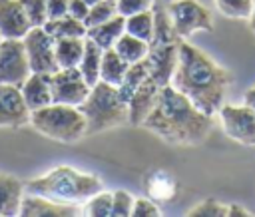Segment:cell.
Wrapping results in <instances>:
<instances>
[{
    "mask_svg": "<svg viewBox=\"0 0 255 217\" xmlns=\"http://www.w3.org/2000/svg\"><path fill=\"white\" fill-rule=\"evenodd\" d=\"M169 84L191 100V104L203 113L217 115L219 108L225 104L231 74L197 46L181 40L177 66Z\"/></svg>",
    "mask_w": 255,
    "mask_h": 217,
    "instance_id": "1",
    "label": "cell"
},
{
    "mask_svg": "<svg viewBox=\"0 0 255 217\" xmlns=\"http://www.w3.org/2000/svg\"><path fill=\"white\" fill-rule=\"evenodd\" d=\"M173 145H197L213 129V115L203 113L171 84L161 86L153 109L141 123Z\"/></svg>",
    "mask_w": 255,
    "mask_h": 217,
    "instance_id": "2",
    "label": "cell"
},
{
    "mask_svg": "<svg viewBox=\"0 0 255 217\" xmlns=\"http://www.w3.org/2000/svg\"><path fill=\"white\" fill-rule=\"evenodd\" d=\"M24 189L28 193H36V195H44V197H50L56 201L80 205L94 193L102 191L104 187L96 175L78 171L70 165H60L42 177L26 181Z\"/></svg>",
    "mask_w": 255,
    "mask_h": 217,
    "instance_id": "3",
    "label": "cell"
},
{
    "mask_svg": "<svg viewBox=\"0 0 255 217\" xmlns=\"http://www.w3.org/2000/svg\"><path fill=\"white\" fill-rule=\"evenodd\" d=\"M181 38L175 34L167 4H153V36L147 48V70L149 76L159 84L167 86L177 66Z\"/></svg>",
    "mask_w": 255,
    "mask_h": 217,
    "instance_id": "4",
    "label": "cell"
},
{
    "mask_svg": "<svg viewBox=\"0 0 255 217\" xmlns=\"http://www.w3.org/2000/svg\"><path fill=\"white\" fill-rule=\"evenodd\" d=\"M86 117V135L100 133L128 123V102L122 98L118 86L98 82L90 88L88 98L78 106Z\"/></svg>",
    "mask_w": 255,
    "mask_h": 217,
    "instance_id": "5",
    "label": "cell"
},
{
    "mask_svg": "<svg viewBox=\"0 0 255 217\" xmlns=\"http://www.w3.org/2000/svg\"><path fill=\"white\" fill-rule=\"evenodd\" d=\"M30 123L42 135L62 143H76L86 135V117L78 106L52 102L44 108L32 109Z\"/></svg>",
    "mask_w": 255,
    "mask_h": 217,
    "instance_id": "6",
    "label": "cell"
},
{
    "mask_svg": "<svg viewBox=\"0 0 255 217\" xmlns=\"http://www.w3.org/2000/svg\"><path fill=\"white\" fill-rule=\"evenodd\" d=\"M175 34L185 40L193 32H213V16L207 6L197 0H171L167 2Z\"/></svg>",
    "mask_w": 255,
    "mask_h": 217,
    "instance_id": "7",
    "label": "cell"
},
{
    "mask_svg": "<svg viewBox=\"0 0 255 217\" xmlns=\"http://www.w3.org/2000/svg\"><path fill=\"white\" fill-rule=\"evenodd\" d=\"M223 133L243 145H255V109L247 104H223L217 111Z\"/></svg>",
    "mask_w": 255,
    "mask_h": 217,
    "instance_id": "8",
    "label": "cell"
},
{
    "mask_svg": "<svg viewBox=\"0 0 255 217\" xmlns=\"http://www.w3.org/2000/svg\"><path fill=\"white\" fill-rule=\"evenodd\" d=\"M30 70L38 74H54L58 70L56 62V40L44 30V26H32L22 38Z\"/></svg>",
    "mask_w": 255,
    "mask_h": 217,
    "instance_id": "9",
    "label": "cell"
},
{
    "mask_svg": "<svg viewBox=\"0 0 255 217\" xmlns=\"http://www.w3.org/2000/svg\"><path fill=\"white\" fill-rule=\"evenodd\" d=\"M32 74L24 42L18 38H2L0 42V84L22 86Z\"/></svg>",
    "mask_w": 255,
    "mask_h": 217,
    "instance_id": "10",
    "label": "cell"
},
{
    "mask_svg": "<svg viewBox=\"0 0 255 217\" xmlns=\"http://www.w3.org/2000/svg\"><path fill=\"white\" fill-rule=\"evenodd\" d=\"M50 86L52 102L68 106H80L92 88L78 68H58L54 74H50Z\"/></svg>",
    "mask_w": 255,
    "mask_h": 217,
    "instance_id": "11",
    "label": "cell"
},
{
    "mask_svg": "<svg viewBox=\"0 0 255 217\" xmlns=\"http://www.w3.org/2000/svg\"><path fill=\"white\" fill-rule=\"evenodd\" d=\"M30 121V108L18 86L0 84V127H20Z\"/></svg>",
    "mask_w": 255,
    "mask_h": 217,
    "instance_id": "12",
    "label": "cell"
},
{
    "mask_svg": "<svg viewBox=\"0 0 255 217\" xmlns=\"http://www.w3.org/2000/svg\"><path fill=\"white\" fill-rule=\"evenodd\" d=\"M80 213L82 209L78 207V203H64L36 193L24 195L20 205L22 217H74Z\"/></svg>",
    "mask_w": 255,
    "mask_h": 217,
    "instance_id": "13",
    "label": "cell"
},
{
    "mask_svg": "<svg viewBox=\"0 0 255 217\" xmlns=\"http://www.w3.org/2000/svg\"><path fill=\"white\" fill-rule=\"evenodd\" d=\"M159 88H161V86H159L151 76H147V78L141 82V86L129 96V100H128V111H129L128 123H129V125H141V123H143V119L147 117V113H149V111L153 109V106H155Z\"/></svg>",
    "mask_w": 255,
    "mask_h": 217,
    "instance_id": "14",
    "label": "cell"
},
{
    "mask_svg": "<svg viewBox=\"0 0 255 217\" xmlns=\"http://www.w3.org/2000/svg\"><path fill=\"white\" fill-rule=\"evenodd\" d=\"M32 22L20 0H0V34L2 38H18L22 40Z\"/></svg>",
    "mask_w": 255,
    "mask_h": 217,
    "instance_id": "15",
    "label": "cell"
},
{
    "mask_svg": "<svg viewBox=\"0 0 255 217\" xmlns=\"http://www.w3.org/2000/svg\"><path fill=\"white\" fill-rule=\"evenodd\" d=\"M20 92L24 96L26 106L32 109L44 108L48 104H52V86H50V74H38L32 72L26 82L20 86Z\"/></svg>",
    "mask_w": 255,
    "mask_h": 217,
    "instance_id": "16",
    "label": "cell"
},
{
    "mask_svg": "<svg viewBox=\"0 0 255 217\" xmlns=\"http://www.w3.org/2000/svg\"><path fill=\"white\" fill-rule=\"evenodd\" d=\"M24 183L8 173H0V217L20 215L24 197Z\"/></svg>",
    "mask_w": 255,
    "mask_h": 217,
    "instance_id": "17",
    "label": "cell"
},
{
    "mask_svg": "<svg viewBox=\"0 0 255 217\" xmlns=\"http://www.w3.org/2000/svg\"><path fill=\"white\" fill-rule=\"evenodd\" d=\"M124 32H126V18L122 14H116L114 18L106 20L104 24L88 28L86 38L94 40L102 50H108V48H114V44L120 40V36Z\"/></svg>",
    "mask_w": 255,
    "mask_h": 217,
    "instance_id": "18",
    "label": "cell"
},
{
    "mask_svg": "<svg viewBox=\"0 0 255 217\" xmlns=\"http://www.w3.org/2000/svg\"><path fill=\"white\" fill-rule=\"evenodd\" d=\"M44 30L54 38V40H60V38H86L88 34V28L82 20L66 14L62 18H54V20H46L44 22Z\"/></svg>",
    "mask_w": 255,
    "mask_h": 217,
    "instance_id": "19",
    "label": "cell"
},
{
    "mask_svg": "<svg viewBox=\"0 0 255 217\" xmlns=\"http://www.w3.org/2000/svg\"><path fill=\"white\" fill-rule=\"evenodd\" d=\"M128 68H129V64L114 48H108L102 54L100 80L106 82V84H112V86H120L124 76H126V72H128Z\"/></svg>",
    "mask_w": 255,
    "mask_h": 217,
    "instance_id": "20",
    "label": "cell"
},
{
    "mask_svg": "<svg viewBox=\"0 0 255 217\" xmlns=\"http://www.w3.org/2000/svg\"><path fill=\"white\" fill-rule=\"evenodd\" d=\"M102 54L104 50L90 38H86V44H84V54H82V60L78 64V70L82 72L84 80L90 84V86H96L100 82V64H102Z\"/></svg>",
    "mask_w": 255,
    "mask_h": 217,
    "instance_id": "21",
    "label": "cell"
},
{
    "mask_svg": "<svg viewBox=\"0 0 255 217\" xmlns=\"http://www.w3.org/2000/svg\"><path fill=\"white\" fill-rule=\"evenodd\" d=\"M175 179L167 173V171H153L145 177V189L149 199H153L155 203H165L169 199H173L175 195Z\"/></svg>",
    "mask_w": 255,
    "mask_h": 217,
    "instance_id": "22",
    "label": "cell"
},
{
    "mask_svg": "<svg viewBox=\"0 0 255 217\" xmlns=\"http://www.w3.org/2000/svg\"><path fill=\"white\" fill-rule=\"evenodd\" d=\"M86 38H60L56 40V62L58 68H78L84 54Z\"/></svg>",
    "mask_w": 255,
    "mask_h": 217,
    "instance_id": "23",
    "label": "cell"
},
{
    "mask_svg": "<svg viewBox=\"0 0 255 217\" xmlns=\"http://www.w3.org/2000/svg\"><path fill=\"white\" fill-rule=\"evenodd\" d=\"M147 48H149V42L141 40V38H135L128 32H124L120 36V40L114 44V50L128 62V64H135V62H141L145 56H147Z\"/></svg>",
    "mask_w": 255,
    "mask_h": 217,
    "instance_id": "24",
    "label": "cell"
},
{
    "mask_svg": "<svg viewBox=\"0 0 255 217\" xmlns=\"http://www.w3.org/2000/svg\"><path fill=\"white\" fill-rule=\"evenodd\" d=\"M147 76H149V70H147V62H145V58H143L141 62L129 64V68H128V72H126V76H124L122 84L118 86V90H120L122 98L128 102V100H129V96H131V94L141 86V82H143Z\"/></svg>",
    "mask_w": 255,
    "mask_h": 217,
    "instance_id": "25",
    "label": "cell"
},
{
    "mask_svg": "<svg viewBox=\"0 0 255 217\" xmlns=\"http://www.w3.org/2000/svg\"><path fill=\"white\" fill-rule=\"evenodd\" d=\"M126 32L135 36V38H141V40L149 42L151 36H153V8L145 10V12L126 16Z\"/></svg>",
    "mask_w": 255,
    "mask_h": 217,
    "instance_id": "26",
    "label": "cell"
},
{
    "mask_svg": "<svg viewBox=\"0 0 255 217\" xmlns=\"http://www.w3.org/2000/svg\"><path fill=\"white\" fill-rule=\"evenodd\" d=\"M84 215L90 217H112V191H98L84 201Z\"/></svg>",
    "mask_w": 255,
    "mask_h": 217,
    "instance_id": "27",
    "label": "cell"
},
{
    "mask_svg": "<svg viewBox=\"0 0 255 217\" xmlns=\"http://www.w3.org/2000/svg\"><path fill=\"white\" fill-rule=\"evenodd\" d=\"M116 14H118L116 2H112V0H100V2H96V4L90 6V12L84 18V24H86V28H94V26L104 24L106 20L114 18Z\"/></svg>",
    "mask_w": 255,
    "mask_h": 217,
    "instance_id": "28",
    "label": "cell"
},
{
    "mask_svg": "<svg viewBox=\"0 0 255 217\" xmlns=\"http://www.w3.org/2000/svg\"><path fill=\"white\" fill-rule=\"evenodd\" d=\"M215 6L227 18H247L249 20L253 0H215Z\"/></svg>",
    "mask_w": 255,
    "mask_h": 217,
    "instance_id": "29",
    "label": "cell"
},
{
    "mask_svg": "<svg viewBox=\"0 0 255 217\" xmlns=\"http://www.w3.org/2000/svg\"><path fill=\"white\" fill-rule=\"evenodd\" d=\"M187 215L191 217H227V205L217 199H203L197 205H193Z\"/></svg>",
    "mask_w": 255,
    "mask_h": 217,
    "instance_id": "30",
    "label": "cell"
},
{
    "mask_svg": "<svg viewBox=\"0 0 255 217\" xmlns=\"http://www.w3.org/2000/svg\"><path fill=\"white\" fill-rule=\"evenodd\" d=\"M133 197L126 189L112 191V217H129L133 209Z\"/></svg>",
    "mask_w": 255,
    "mask_h": 217,
    "instance_id": "31",
    "label": "cell"
},
{
    "mask_svg": "<svg viewBox=\"0 0 255 217\" xmlns=\"http://www.w3.org/2000/svg\"><path fill=\"white\" fill-rule=\"evenodd\" d=\"M32 26H44V22L48 20L46 16V4L48 0H20Z\"/></svg>",
    "mask_w": 255,
    "mask_h": 217,
    "instance_id": "32",
    "label": "cell"
},
{
    "mask_svg": "<svg viewBox=\"0 0 255 217\" xmlns=\"http://www.w3.org/2000/svg\"><path fill=\"white\" fill-rule=\"evenodd\" d=\"M153 4H155V0H116V10H118V14H122L126 18V16L137 14V12L151 10Z\"/></svg>",
    "mask_w": 255,
    "mask_h": 217,
    "instance_id": "33",
    "label": "cell"
},
{
    "mask_svg": "<svg viewBox=\"0 0 255 217\" xmlns=\"http://www.w3.org/2000/svg\"><path fill=\"white\" fill-rule=\"evenodd\" d=\"M161 209L153 199H135L133 201V209H131V217H159Z\"/></svg>",
    "mask_w": 255,
    "mask_h": 217,
    "instance_id": "34",
    "label": "cell"
},
{
    "mask_svg": "<svg viewBox=\"0 0 255 217\" xmlns=\"http://www.w3.org/2000/svg\"><path fill=\"white\" fill-rule=\"evenodd\" d=\"M68 6H70V0H48V4H46V16H48V20L66 16L68 14Z\"/></svg>",
    "mask_w": 255,
    "mask_h": 217,
    "instance_id": "35",
    "label": "cell"
},
{
    "mask_svg": "<svg viewBox=\"0 0 255 217\" xmlns=\"http://www.w3.org/2000/svg\"><path fill=\"white\" fill-rule=\"evenodd\" d=\"M88 12H90V6L84 0H70V6H68V14L70 16H74V18H78V20L84 22V18L88 16Z\"/></svg>",
    "mask_w": 255,
    "mask_h": 217,
    "instance_id": "36",
    "label": "cell"
},
{
    "mask_svg": "<svg viewBox=\"0 0 255 217\" xmlns=\"http://www.w3.org/2000/svg\"><path fill=\"white\" fill-rule=\"evenodd\" d=\"M251 213L245 209V207H241V205H237V203H229L227 205V217H249Z\"/></svg>",
    "mask_w": 255,
    "mask_h": 217,
    "instance_id": "37",
    "label": "cell"
},
{
    "mask_svg": "<svg viewBox=\"0 0 255 217\" xmlns=\"http://www.w3.org/2000/svg\"><path fill=\"white\" fill-rule=\"evenodd\" d=\"M243 104H247L249 108H253V109H255V86H253V88H249V90L245 92V96H243Z\"/></svg>",
    "mask_w": 255,
    "mask_h": 217,
    "instance_id": "38",
    "label": "cell"
},
{
    "mask_svg": "<svg viewBox=\"0 0 255 217\" xmlns=\"http://www.w3.org/2000/svg\"><path fill=\"white\" fill-rule=\"evenodd\" d=\"M249 24H251V30L255 34V0H253V8H251V16H249Z\"/></svg>",
    "mask_w": 255,
    "mask_h": 217,
    "instance_id": "39",
    "label": "cell"
},
{
    "mask_svg": "<svg viewBox=\"0 0 255 217\" xmlns=\"http://www.w3.org/2000/svg\"><path fill=\"white\" fill-rule=\"evenodd\" d=\"M88 6H92V4H96V2H100V0H84Z\"/></svg>",
    "mask_w": 255,
    "mask_h": 217,
    "instance_id": "40",
    "label": "cell"
},
{
    "mask_svg": "<svg viewBox=\"0 0 255 217\" xmlns=\"http://www.w3.org/2000/svg\"><path fill=\"white\" fill-rule=\"evenodd\" d=\"M0 42H2V34H0Z\"/></svg>",
    "mask_w": 255,
    "mask_h": 217,
    "instance_id": "41",
    "label": "cell"
},
{
    "mask_svg": "<svg viewBox=\"0 0 255 217\" xmlns=\"http://www.w3.org/2000/svg\"><path fill=\"white\" fill-rule=\"evenodd\" d=\"M112 2H116V0H112Z\"/></svg>",
    "mask_w": 255,
    "mask_h": 217,
    "instance_id": "42",
    "label": "cell"
}]
</instances>
